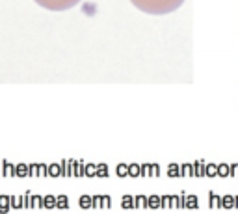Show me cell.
<instances>
[{
  "label": "cell",
  "instance_id": "cell-2",
  "mask_svg": "<svg viewBox=\"0 0 238 214\" xmlns=\"http://www.w3.org/2000/svg\"><path fill=\"white\" fill-rule=\"evenodd\" d=\"M35 2L41 8L50 9V11H65V9H71L76 4H80L82 0H35Z\"/></svg>",
  "mask_w": 238,
  "mask_h": 214
},
{
  "label": "cell",
  "instance_id": "cell-1",
  "mask_svg": "<svg viewBox=\"0 0 238 214\" xmlns=\"http://www.w3.org/2000/svg\"><path fill=\"white\" fill-rule=\"evenodd\" d=\"M130 2L143 13L149 15H168L179 9L184 0H130Z\"/></svg>",
  "mask_w": 238,
  "mask_h": 214
}]
</instances>
